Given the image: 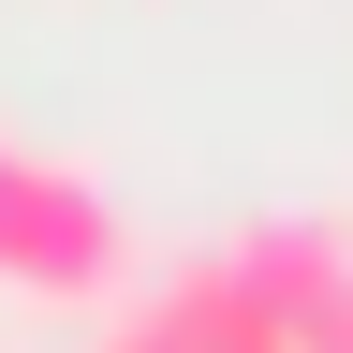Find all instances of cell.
I'll list each match as a JSON object with an SVG mask.
<instances>
[{"mask_svg": "<svg viewBox=\"0 0 353 353\" xmlns=\"http://www.w3.org/2000/svg\"><path fill=\"white\" fill-rule=\"evenodd\" d=\"M176 353H353V236L339 221H250V236L192 250L148 294Z\"/></svg>", "mask_w": 353, "mask_h": 353, "instance_id": "obj_1", "label": "cell"}, {"mask_svg": "<svg viewBox=\"0 0 353 353\" xmlns=\"http://www.w3.org/2000/svg\"><path fill=\"white\" fill-rule=\"evenodd\" d=\"M118 280H132V221L103 206V176L0 132V294L15 309H103Z\"/></svg>", "mask_w": 353, "mask_h": 353, "instance_id": "obj_2", "label": "cell"}]
</instances>
